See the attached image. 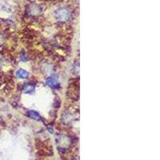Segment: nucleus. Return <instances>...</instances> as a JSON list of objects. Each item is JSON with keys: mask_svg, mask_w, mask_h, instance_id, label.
<instances>
[{"mask_svg": "<svg viewBox=\"0 0 160 160\" xmlns=\"http://www.w3.org/2000/svg\"><path fill=\"white\" fill-rule=\"evenodd\" d=\"M56 17L60 21L65 22V21L69 20L71 18V12L69 11V10L66 8H61L56 11Z\"/></svg>", "mask_w": 160, "mask_h": 160, "instance_id": "nucleus-1", "label": "nucleus"}, {"mask_svg": "<svg viewBox=\"0 0 160 160\" xmlns=\"http://www.w3.org/2000/svg\"><path fill=\"white\" fill-rule=\"evenodd\" d=\"M47 83L50 87H58V79L56 77H54V76H51L47 80Z\"/></svg>", "mask_w": 160, "mask_h": 160, "instance_id": "nucleus-2", "label": "nucleus"}, {"mask_svg": "<svg viewBox=\"0 0 160 160\" xmlns=\"http://www.w3.org/2000/svg\"><path fill=\"white\" fill-rule=\"evenodd\" d=\"M29 75V74H28V72L26 71H24V70H22V69H19L17 72H16V76L18 77V79H27V77Z\"/></svg>", "mask_w": 160, "mask_h": 160, "instance_id": "nucleus-3", "label": "nucleus"}, {"mask_svg": "<svg viewBox=\"0 0 160 160\" xmlns=\"http://www.w3.org/2000/svg\"><path fill=\"white\" fill-rule=\"evenodd\" d=\"M34 90H35L34 86L32 84H30V83L25 85V87H23V91H24L25 93H27V94L32 93V92L34 91Z\"/></svg>", "mask_w": 160, "mask_h": 160, "instance_id": "nucleus-4", "label": "nucleus"}, {"mask_svg": "<svg viewBox=\"0 0 160 160\" xmlns=\"http://www.w3.org/2000/svg\"><path fill=\"white\" fill-rule=\"evenodd\" d=\"M28 114H29V116L32 119H34L39 120L41 119V116L39 115V114L35 111H30L28 112Z\"/></svg>", "mask_w": 160, "mask_h": 160, "instance_id": "nucleus-5", "label": "nucleus"}]
</instances>
